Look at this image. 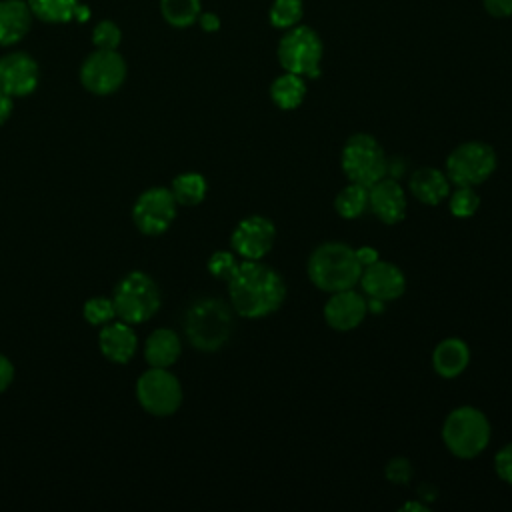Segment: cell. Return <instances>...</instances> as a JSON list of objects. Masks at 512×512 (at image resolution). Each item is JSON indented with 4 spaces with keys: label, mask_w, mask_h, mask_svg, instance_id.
Returning a JSON list of instances; mask_svg holds the SVG:
<instances>
[{
    "label": "cell",
    "mask_w": 512,
    "mask_h": 512,
    "mask_svg": "<svg viewBox=\"0 0 512 512\" xmlns=\"http://www.w3.org/2000/svg\"><path fill=\"white\" fill-rule=\"evenodd\" d=\"M14 378V366L12 362L0 354V392H4Z\"/></svg>",
    "instance_id": "35"
},
{
    "label": "cell",
    "mask_w": 512,
    "mask_h": 512,
    "mask_svg": "<svg viewBox=\"0 0 512 512\" xmlns=\"http://www.w3.org/2000/svg\"><path fill=\"white\" fill-rule=\"evenodd\" d=\"M164 18L178 28H186L200 16V0H162L160 2Z\"/></svg>",
    "instance_id": "26"
},
{
    "label": "cell",
    "mask_w": 512,
    "mask_h": 512,
    "mask_svg": "<svg viewBox=\"0 0 512 512\" xmlns=\"http://www.w3.org/2000/svg\"><path fill=\"white\" fill-rule=\"evenodd\" d=\"M496 152L480 140L462 142L446 158V176L454 186H478L496 170Z\"/></svg>",
    "instance_id": "8"
},
{
    "label": "cell",
    "mask_w": 512,
    "mask_h": 512,
    "mask_svg": "<svg viewBox=\"0 0 512 512\" xmlns=\"http://www.w3.org/2000/svg\"><path fill=\"white\" fill-rule=\"evenodd\" d=\"M324 54V44L316 30L308 26H294L286 30L278 44V62L286 72L304 76V78H318L320 76V62Z\"/></svg>",
    "instance_id": "7"
},
{
    "label": "cell",
    "mask_w": 512,
    "mask_h": 512,
    "mask_svg": "<svg viewBox=\"0 0 512 512\" xmlns=\"http://www.w3.org/2000/svg\"><path fill=\"white\" fill-rule=\"evenodd\" d=\"M98 344H100L102 354L108 360L124 364L134 356L138 340H136V334L130 328V324H126L122 320L120 322L112 320V322L104 324V328L100 332V338H98Z\"/></svg>",
    "instance_id": "18"
},
{
    "label": "cell",
    "mask_w": 512,
    "mask_h": 512,
    "mask_svg": "<svg viewBox=\"0 0 512 512\" xmlns=\"http://www.w3.org/2000/svg\"><path fill=\"white\" fill-rule=\"evenodd\" d=\"M238 266H240V262L236 260L234 252H228V250H218V252H214V254L210 256V260H208V272H210L214 278L224 280V282H228V280L234 276V272L238 270Z\"/></svg>",
    "instance_id": "30"
},
{
    "label": "cell",
    "mask_w": 512,
    "mask_h": 512,
    "mask_svg": "<svg viewBox=\"0 0 512 512\" xmlns=\"http://www.w3.org/2000/svg\"><path fill=\"white\" fill-rule=\"evenodd\" d=\"M126 78V64L116 50H96L90 54L80 70V80L86 90L94 94H110L122 86Z\"/></svg>",
    "instance_id": "12"
},
{
    "label": "cell",
    "mask_w": 512,
    "mask_h": 512,
    "mask_svg": "<svg viewBox=\"0 0 512 512\" xmlns=\"http://www.w3.org/2000/svg\"><path fill=\"white\" fill-rule=\"evenodd\" d=\"M94 44L102 50H114L120 44V30L112 22H100L94 28Z\"/></svg>",
    "instance_id": "32"
},
{
    "label": "cell",
    "mask_w": 512,
    "mask_h": 512,
    "mask_svg": "<svg viewBox=\"0 0 512 512\" xmlns=\"http://www.w3.org/2000/svg\"><path fill=\"white\" fill-rule=\"evenodd\" d=\"M368 314V302L354 288L332 292L324 304V320L338 332L354 330Z\"/></svg>",
    "instance_id": "13"
},
{
    "label": "cell",
    "mask_w": 512,
    "mask_h": 512,
    "mask_svg": "<svg viewBox=\"0 0 512 512\" xmlns=\"http://www.w3.org/2000/svg\"><path fill=\"white\" fill-rule=\"evenodd\" d=\"M308 278L322 292L354 288L360 282L362 264L356 250L344 242H322L308 258Z\"/></svg>",
    "instance_id": "2"
},
{
    "label": "cell",
    "mask_w": 512,
    "mask_h": 512,
    "mask_svg": "<svg viewBox=\"0 0 512 512\" xmlns=\"http://www.w3.org/2000/svg\"><path fill=\"white\" fill-rule=\"evenodd\" d=\"M484 10L494 18L512 16V0H482Z\"/></svg>",
    "instance_id": "34"
},
{
    "label": "cell",
    "mask_w": 512,
    "mask_h": 512,
    "mask_svg": "<svg viewBox=\"0 0 512 512\" xmlns=\"http://www.w3.org/2000/svg\"><path fill=\"white\" fill-rule=\"evenodd\" d=\"M274 240H276L274 222L260 214L242 218L230 236L232 250L242 260H262L272 250Z\"/></svg>",
    "instance_id": "11"
},
{
    "label": "cell",
    "mask_w": 512,
    "mask_h": 512,
    "mask_svg": "<svg viewBox=\"0 0 512 512\" xmlns=\"http://www.w3.org/2000/svg\"><path fill=\"white\" fill-rule=\"evenodd\" d=\"M228 296L242 318H264L284 304L286 282L262 260H242L228 280Z\"/></svg>",
    "instance_id": "1"
},
{
    "label": "cell",
    "mask_w": 512,
    "mask_h": 512,
    "mask_svg": "<svg viewBox=\"0 0 512 512\" xmlns=\"http://www.w3.org/2000/svg\"><path fill=\"white\" fill-rule=\"evenodd\" d=\"M306 80L304 76L284 72L270 84V98L280 110H296L306 98Z\"/></svg>",
    "instance_id": "22"
},
{
    "label": "cell",
    "mask_w": 512,
    "mask_h": 512,
    "mask_svg": "<svg viewBox=\"0 0 512 512\" xmlns=\"http://www.w3.org/2000/svg\"><path fill=\"white\" fill-rule=\"evenodd\" d=\"M340 164L350 182H356L368 188L388 174V158L380 142L372 134H364V132L352 134L346 140L342 148Z\"/></svg>",
    "instance_id": "6"
},
{
    "label": "cell",
    "mask_w": 512,
    "mask_h": 512,
    "mask_svg": "<svg viewBox=\"0 0 512 512\" xmlns=\"http://www.w3.org/2000/svg\"><path fill=\"white\" fill-rule=\"evenodd\" d=\"M30 12L44 22H68L78 14V0H30Z\"/></svg>",
    "instance_id": "25"
},
{
    "label": "cell",
    "mask_w": 512,
    "mask_h": 512,
    "mask_svg": "<svg viewBox=\"0 0 512 512\" xmlns=\"http://www.w3.org/2000/svg\"><path fill=\"white\" fill-rule=\"evenodd\" d=\"M450 186L452 184L446 172L432 166L418 168L416 172H412L408 182L412 196L426 206H438L442 200H446L450 194Z\"/></svg>",
    "instance_id": "17"
},
{
    "label": "cell",
    "mask_w": 512,
    "mask_h": 512,
    "mask_svg": "<svg viewBox=\"0 0 512 512\" xmlns=\"http://www.w3.org/2000/svg\"><path fill=\"white\" fill-rule=\"evenodd\" d=\"M356 256H358V260H360V264L364 268V266H368V264L378 260V250L372 248V246H360V248H356Z\"/></svg>",
    "instance_id": "36"
},
{
    "label": "cell",
    "mask_w": 512,
    "mask_h": 512,
    "mask_svg": "<svg viewBox=\"0 0 512 512\" xmlns=\"http://www.w3.org/2000/svg\"><path fill=\"white\" fill-rule=\"evenodd\" d=\"M10 112H12V96H8L0 90V124H4L8 120Z\"/></svg>",
    "instance_id": "37"
},
{
    "label": "cell",
    "mask_w": 512,
    "mask_h": 512,
    "mask_svg": "<svg viewBox=\"0 0 512 512\" xmlns=\"http://www.w3.org/2000/svg\"><path fill=\"white\" fill-rule=\"evenodd\" d=\"M30 28V6L22 0L0 2V44L18 42Z\"/></svg>",
    "instance_id": "20"
},
{
    "label": "cell",
    "mask_w": 512,
    "mask_h": 512,
    "mask_svg": "<svg viewBox=\"0 0 512 512\" xmlns=\"http://www.w3.org/2000/svg\"><path fill=\"white\" fill-rule=\"evenodd\" d=\"M184 332L190 344L202 352L218 350L232 332V312L218 298H202L194 302L184 320Z\"/></svg>",
    "instance_id": "3"
},
{
    "label": "cell",
    "mask_w": 512,
    "mask_h": 512,
    "mask_svg": "<svg viewBox=\"0 0 512 512\" xmlns=\"http://www.w3.org/2000/svg\"><path fill=\"white\" fill-rule=\"evenodd\" d=\"M200 24H202V28L204 30H208V32H212V30H218V26H220V20H218V16L216 14H202L200 16Z\"/></svg>",
    "instance_id": "38"
},
{
    "label": "cell",
    "mask_w": 512,
    "mask_h": 512,
    "mask_svg": "<svg viewBox=\"0 0 512 512\" xmlns=\"http://www.w3.org/2000/svg\"><path fill=\"white\" fill-rule=\"evenodd\" d=\"M386 478L392 482V484H408L412 480V464L408 458H402V456H396L392 458L388 464H386Z\"/></svg>",
    "instance_id": "31"
},
{
    "label": "cell",
    "mask_w": 512,
    "mask_h": 512,
    "mask_svg": "<svg viewBox=\"0 0 512 512\" xmlns=\"http://www.w3.org/2000/svg\"><path fill=\"white\" fill-rule=\"evenodd\" d=\"M38 84V64L24 52L0 58V90L8 96H26Z\"/></svg>",
    "instance_id": "15"
},
{
    "label": "cell",
    "mask_w": 512,
    "mask_h": 512,
    "mask_svg": "<svg viewBox=\"0 0 512 512\" xmlns=\"http://www.w3.org/2000/svg\"><path fill=\"white\" fill-rule=\"evenodd\" d=\"M136 396L146 412L154 416H170L182 404V386L172 372L152 366L138 378Z\"/></svg>",
    "instance_id": "9"
},
{
    "label": "cell",
    "mask_w": 512,
    "mask_h": 512,
    "mask_svg": "<svg viewBox=\"0 0 512 512\" xmlns=\"http://www.w3.org/2000/svg\"><path fill=\"white\" fill-rule=\"evenodd\" d=\"M370 206V188L350 182L348 186H344L336 198H334V210L338 212V216L346 218V220H354L358 216H362Z\"/></svg>",
    "instance_id": "23"
},
{
    "label": "cell",
    "mask_w": 512,
    "mask_h": 512,
    "mask_svg": "<svg viewBox=\"0 0 512 512\" xmlns=\"http://www.w3.org/2000/svg\"><path fill=\"white\" fill-rule=\"evenodd\" d=\"M132 216L140 232L150 236L162 234L176 218V198L168 188H148L138 196Z\"/></svg>",
    "instance_id": "10"
},
{
    "label": "cell",
    "mask_w": 512,
    "mask_h": 512,
    "mask_svg": "<svg viewBox=\"0 0 512 512\" xmlns=\"http://www.w3.org/2000/svg\"><path fill=\"white\" fill-rule=\"evenodd\" d=\"M448 208L450 214L456 218H470L480 208V196L474 192L472 186H456L448 194Z\"/></svg>",
    "instance_id": "28"
},
{
    "label": "cell",
    "mask_w": 512,
    "mask_h": 512,
    "mask_svg": "<svg viewBox=\"0 0 512 512\" xmlns=\"http://www.w3.org/2000/svg\"><path fill=\"white\" fill-rule=\"evenodd\" d=\"M170 192L176 198V204L196 206L204 200L208 184L200 172H182L172 180Z\"/></svg>",
    "instance_id": "24"
},
{
    "label": "cell",
    "mask_w": 512,
    "mask_h": 512,
    "mask_svg": "<svg viewBox=\"0 0 512 512\" xmlns=\"http://www.w3.org/2000/svg\"><path fill=\"white\" fill-rule=\"evenodd\" d=\"M442 440L454 456L474 458L482 454L490 442V422L482 410L458 406L444 420Z\"/></svg>",
    "instance_id": "4"
},
{
    "label": "cell",
    "mask_w": 512,
    "mask_h": 512,
    "mask_svg": "<svg viewBox=\"0 0 512 512\" xmlns=\"http://www.w3.org/2000/svg\"><path fill=\"white\" fill-rule=\"evenodd\" d=\"M494 470L500 480L512 484V442L502 446L494 456Z\"/></svg>",
    "instance_id": "33"
},
{
    "label": "cell",
    "mask_w": 512,
    "mask_h": 512,
    "mask_svg": "<svg viewBox=\"0 0 512 512\" xmlns=\"http://www.w3.org/2000/svg\"><path fill=\"white\" fill-rule=\"evenodd\" d=\"M414 508H418V510H426V506L424 504H404V508L402 510H414Z\"/></svg>",
    "instance_id": "39"
},
{
    "label": "cell",
    "mask_w": 512,
    "mask_h": 512,
    "mask_svg": "<svg viewBox=\"0 0 512 512\" xmlns=\"http://www.w3.org/2000/svg\"><path fill=\"white\" fill-rule=\"evenodd\" d=\"M180 338L176 336V332L168 330V328H158L154 330L144 346V356L146 362L154 368H168L170 364H174L180 356Z\"/></svg>",
    "instance_id": "21"
},
{
    "label": "cell",
    "mask_w": 512,
    "mask_h": 512,
    "mask_svg": "<svg viewBox=\"0 0 512 512\" xmlns=\"http://www.w3.org/2000/svg\"><path fill=\"white\" fill-rule=\"evenodd\" d=\"M384 224H398L406 216V192L396 178H382L370 186V206Z\"/></svg>",
    "instance_id": "16"
},
{
    "label": "cell",
    "mask_w": 512,
    "mask_h": 512,
    "mask_svg": "<svg viewBox=\"0 0 512 512\" xmlns=\"http://www.w3.org/2000/svg\"><path fill=\"white\" fill-rule=\"evenodd\" d=\"M84 318H86L90 324H94V326H104V324L112 322V320L116 318L112 300L106 298V296L90 298V300L84 304Z\"/></svg>",
    "instance_id": "29"
},
{
    "label": "cell",
    "mask_w": 512,
    "mask_h": 512,
    "mask_svg": "<svg viewBox=\"0 0 512 512\" xmlns=\"http://www.w3.org/2000/svg\"><path fill=\"white\" fill-rule=\"evenodd\" d=\"M116 316L126 324H140L152 318L160 308L156 282L144 272L126 274L114 288L112 296Z\"/></svg>",
    "instance_id": "5"
},
{
    "label": "cell",
    "mask_w": 512,
    "mask_h": 512,
    "mask_svg": "<svg viewBox=\"0 0 512 512\" xmlns=\"http://www.w3.org/2000/svg\"><path fill=\"white\" fill-rule=\"evenodd\" d=\"M470 364V348L462 338L450 336L436 344L432 352V366L434 372L442 378H456L460 376Z\"/></svg>",
    "instance_id": "19"
},
{
    "label": "cell",
    "mask_w": 512,
    "mask_h": 512,
    "mask_svg": "<svg viewBox=\"0 0 512 512\" xmlns=\"http://www.w3.org/2000/svg\"><path fill=\"white\" fill-rule=\"evenodd\" d=\"M360 286L370 298L388 302V300H396L404 294L406 278H404V272L396 264L376 260L362 268Z\"/></svg>",
    "instance_id": "14"
},
{
    "label": "cell",
    "mask_w": 512,
    "mask_h": 512,
    "mask_svg": "<svg viewBox=\"0 0 512 512\" xmlns=\"http://www.w3.org/2000/svg\"><path fill=\"white\" fill-rule=\"evenodd\" d=\"M302 14V0H274L268 12V20L278 30H290L300 24Z\"/></svg>",
    "instance_id": "27"
}]
</instances>
